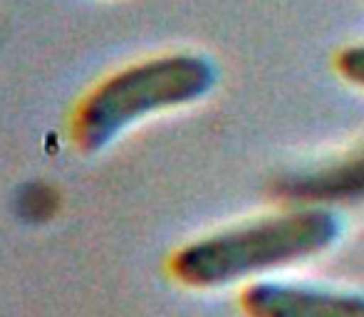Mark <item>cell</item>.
I'll return each mask as SVG.
<instances>
[{"label": "cell", "instance_id": "obj_1", "mask_svg": "<svg viewBox=\"0 0 364 317\" xmlns=\"http://www.w3.org/2000/svg\"><path fill=\"white\" fill-rule=\"evenodd\" d=\"M342 231L340 213L280 203L176 245L166 258V275L188 293L245 288L327 255Z\"/></svg>", "mask_w": 364, "mask_h": 317}, {"label": "cell", "instance_id": "obj_2", "mask_svg": "<svg viewBox=\"0 0 364 317\" xmlns=\"http://www.w3.org/2000/svg\"><path fill=\"white\" fill-rule=\"evenodd\" d=\"M218 65L201 50H164L109 70L75 100L68 141L80 156L105 154L149 119L198 104L218 85Z\"/></svg>", "mask_w": 364, "mask_h": 317}, {"label": "cell", "instance_id": "obj_3", "mask_svg": "<svg viewBox=\"0 0 364 317\" xmlns=\"http://www.w3.org/2000/svg\"><path fill=\"white\" fill-rule=\"evenodd\" d=\"M270 193L280 203L327 208H364V139L307 166L283 171L273 178Z\"/></svg>", "mask_w": 364, "mask_h": 317}, {"label": "cell", "instance_id": "obj_4", "mask_svg": "<svg viewBox=\"0 0 364 317\" xmlns=\"http://www.w3.org/2000/svg\"><path fill=\"white\" fill-rule=\"evenodd\" d=\"M243 317H364V290L268 278L240 288Z\"/></svg>", "mask_w": 364, "mask_h": 317}, {"label": "cell", "instance_id": "obj_5", "mask_svg": "<svg viewBox=\"0 0 364 317\" xmlns=\"http://www.w3.org/2000/svg\"><path fill=\"white\" fill-rule=\"evenodd\" d=\"M332 70L347 87L364 92V40L337 50L332 58Z\"/></svg>", "mask_w": 364, "mask_h": 317}]
</instances>
